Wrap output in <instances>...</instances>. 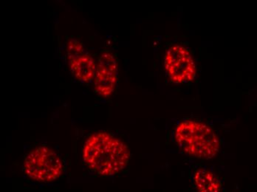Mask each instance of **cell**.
I'll return each instance as SVG.
<instances>
[{
    "instance_id": "1",
    "label": "cell",
    "mask_w": 257,
    "mask_h": 192,
    "mask_svg": "<svg viewBox=\"0 0 257 192\" xmlns=\"http://www.w3.org/2000/svg\"><path fill=\"white\" fill-rule=\"evenodd\" d=\"M84 161L99 175L117 174L127 165L130 153L127 146L106 132H96L87 138L83 149Z\"/></svg>"
},
{
    "instance_id": "2",
    "label": "cell",
    "mask_w": 257,
    "mask_h": 192,
    "mask_svg": "<svg viewBox=\"0 0 257 192\" xmlns=\"http://www.w3.org/2000/svg\"><path fill=\"white\" fill-rule=\"evenodd\" d=\"M175 140L184 152L197 158L210 160L219 151V140L212 128L199 121L179 123L175 131Z\"/></svg>"
},
{
    "instance_id": "3",
    "label": "cell",
    "mask_w": 257,
    "mask_h": 192,
    "mask_svg": "<svg viewBox=\"0 0 257 192\" xmlns=\"http://www.w3.org/2000/svg\"><path fill=\"white\" fill-rule=\"evenodd\" d=\"M24 169L31 179L51 182L60 177L63 165L54 151L47 146H40L27 154Z\"/></svg>"
},
{
    "instance_id": "4",
    "label": "cell",
    "mask_w": 257,
    "mask_h": 192,
    "mask_svg": "<svg viewBox=\"0 0 257 192\" xmlns=\"http://www.w3.org/2000/svg\"><path fill=\"white\" fill-rule=\"evenodd\" d=\"M164 67L169 79L176 84L191 82L195 77L194 58L182 45H175L168 50L164 59Z\"/></svg>"
},
{
    "instance_id": "5",
    "label": "cell",
    "mask_w": 257,
    "mask_h": 192,
    "mask_svg": "<svg viewBox=\"0 0 257 192\" xmlns=\"http://www.w3.org/2000/svg\"><path fill=\"white\" fill-rule=\"evenodd\" d=\"M67 54L70 70L78 80L90 83L95 79L97 64L82 42L76 39L69 40Z\"/></svg>"
},
{
    "instance_id": "6",
    "label": "cell",
    "mask_w": 257,
    "mask_h": 192,
    "mask_svg": "<svg viewBox=\"0 0 257 192\" xmlns=\"http://www.w3.org/2000/svg\"><path fill=\"white\" fill-rule=\"evenodd\" d=\"M117 80V63L110 52H103L98 58L94 85L99 96L109 97L115 90Z\"/></svg>"
},
{
    "instance_id": "7",
    "label": "cell",
    "mask_w": 257,
    "mask_h": 192,
    "mask_svg": "<svg viewBox=\"0 0 257 192\" xmlns=\"http://www.w3.org/2000/svg\"><path fill=\"white\" fill-rule=\"evenodd\" d=\"M194 182L198 192H219L220 184L217 177L208 170L200 168L194 174Z\"/></svg>"
}]
</instances>
